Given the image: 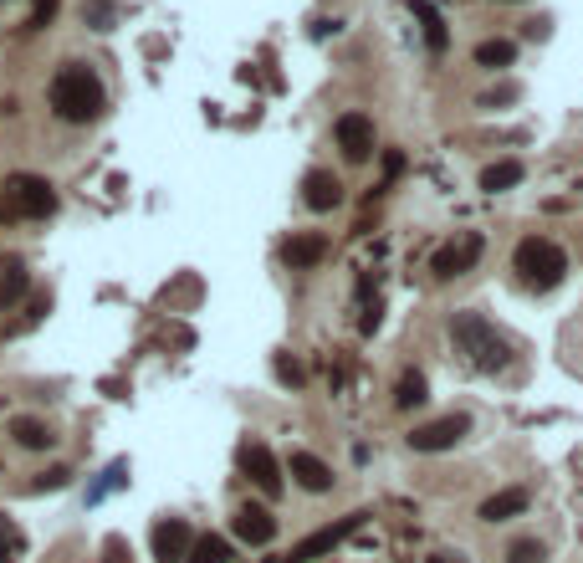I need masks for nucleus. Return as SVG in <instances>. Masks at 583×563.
I'll return each mask as SVG.
<instances>
[{"label": "nucleus", "instance_id": "obj_1", "mask_svg": "<svg viewBox=\"0 0 583 563\" xmlns=\"http://www.w3.org/2000/svg\"><path fill=\"white\" fill-rule=\"evenodd\" d=\"M52 113L62 123H98L103 108H108V93H103V82L87 72L82 62H67L57 77H52Z\"/></svg>", "mask_w": 583, "mask_h": 563}, {"label": "nucleus", "instance_id": "obj_2", "mask_svg": "<svg viewBox=\"0 0 583 563\" xmlns=\"http://www.w3.org/2000/svg\"><path fill=\"white\" fill-rule=\"evenodd\" d=\"M451 343H456V354L481 369V374H502L512 364V343L497 333V323H486L481 313H456L451 318Z\"/></svg>", "mask_w": 583, "mask_h": 563}, {"label": "nucleus", "instance_id": "obj_3", "mask_svg": "<svg viewBox=\"0 0 583 563\" xmlns=\"http://www.w3.org/2000/svg\"><path fill=\"white\" fill-rule=\"evenodd\" d=\"M512 272L522 277L527 292H553L563 277H568V256L558 241L548 236H522L517 251H512Z\"/></svg>", "mask_w": 583, "mask_h": 563}, {"label": "nucleus", "instance_id": "obj_4", "mask_svg": "<svg viewBox=\"0 0 583 563\" xmlns=\"http://www.w3.org/2000/svg\"><path fill=\"white\" fill-rule=\"evenodd\" d=\"M6 210L26 215V221H41V215L57 210V190L41 180V175H11L6 180Z\"/></svg>", "mask_w": 583, "mask_h": 563}, {"label": "nucleus", "instance_id": "obj_5", "mask_svg": "<svg viewBox=\"0 0 583 563\" xmlns=\"http://www.w3.org/2000/svg\"><path fill=\"white\" fill-rule=\"evenodd\" d=\"M466 436H471V415H440V420H430V425H415V430H410V451H420V456L456 451Z\"/></svg>", "mask_w": 583, "mask_h": 563}, {"label": "nucleus", "instance_id": "obj_6", "mask_svg": "<svg viewBox=\"0 0 583 563\" xmlns=\"http://www.w3.org/2000/svg\"><path fill=\"white\" fill-rule=\"evenodd\" d=\"M364 517L369 512H348V517H338L333 528H318V533H307L302 543H292V553L282 558V563H312V558H323V553H333L343 538H353L358 528H364Z\"/></svg>", "mask_w": 583, "mask_h": 563}, {"label": "nucleus", "instance_id": "obj_7", "mask_svg": "<svg viewBox=\"0 0 583 563\" xmlns=\"http://www.w3.org/2000/svg\"><path fill=\"white\" fill-rule=\"evenodd\" d=\"M476 262H481V236H476V231H461L456 241H445V246L430 256V272H435L440 282H451V277L471 272Z\"/></svg>", "mask_w": 583, "mask_h": 563}, {"label": "nucleus", "instance_id": "obj_8", "mask_svg": "<svg viewBox=\"0 0 583 563\" xmlns=\"http://www.w3.org/2000/svg\"><path fill=\"white\" fill-rule=\"evenodd\" d=\"M241 471L251 476V487L261 497H282V466H277V456L266 451L261 441H246L241 446Z\"/></svg>", "mask_w": 583, "mask_h": 563}, {"label": "nucleus", "instance_id": "obj_9", "mask_svg": "<svg viewBox=\"0 0 583 563\" xmlns=\"http://www.w3.org/2000/svg\"><path fill=\"white\" fill-rule=\"evenodd\" d=\"M149 543H154V563H185L195 533H190L185 517H159L154 533H149Z\"/></svg>", "mask_w": 583, "mask_h": 563}, {"label": "nucleus", "instance_id": "obj_10", "mask_svg": "<svg viewBox=\"0 0 583 563\" xmlns=\"http://www.w3.org/2000/svg\"><path fill=\"white\" fill-rule=\"evenodd\" d=\"M333 134H338V149H343L348 164H364L374 154V118L369 113H343L333 123Z\"/></svg>", "mask_w": 583, "mask_h": 563}, {"label": "nucleus", "instance_id": "obj_11", "mask_svg": "<svg viewBox=\"0 0 583 563\" xmlns=\"http://www.w3.org/2000/svg\"><path fill=\"white\" fill-rule=\"evenodd\" d=\"M231 533L246 548H266V543L277 538V517H272V507H261V502H241L236 517H231Z\"/></svg>", "mask_w": 583, "mask_h": 563}, {"label": "nucleus", "instance_id": "obj_12", "mask_svg": "<svg viewBox=\"0 0 583 563\" xmlns=\"http://www.w3.org/2000/svg\"><path fill=\"white\" fill-rule=\"evenodd\" d=\"M287 471H292V482L302 487V492H312V497H323V492H333V466L323 461V456H312V451H292L287 456Z\"/></svg>", "mask_w": 583, "mask_h": 563}, {"label": "nucleus", "instance_id": "obj_13", "mask_svg": "<svg viewBox=\"0 0 583 563\" xmlns=\"http://www.w3.org/2000/svg\"><path fill=\"white\" fill-rule=\"evenodd\" d=\"M323 256H328V236H323V231H292V236L282 241V262H287L292 272L318 267Z\"/></svg>", "mask_w": 583, "mask_h": 563}, {"label": "nucleus", "instance_id": "obj_14", "mask_svg": "<svg viewBox=\"0 0 583 563\" xmlns=\"http://www.w3.org/2000/svg\"><path fill=\"white\" fill-rule=\"evenodd\" d=\"M302 205L307 210H338L343 205V185L333 169H307L302 175Z\"/></svg>", "mask_w": 583, "mask_h": 563}, {"label": "nucleus", "instance_id": "obj_15", "mask_svg": "<svg viewBox=\"0 0 583 563\" xmlns=\"http://www.w3.org/2000/svg\"><path fill=\"white\" fill-rule=\"evenodd\" d=\"M527 502H532L527 487H507V492H497V497H486L476 517H481V523H507V517H522V512H527Z\"/></svg>", "mask_w": 583, "mask_h": 563}, {"label": "nucleus", "instance_id": "obj_16", "mask_svg": "<svg viewBox=\"0 0 583 563\" xmlns=\"http://www.w3.org/2000/svg\"><path fill=\"white\" fill-rule=\"evenodd\" d=\"M26 287H31L26 262H21V256H6V262H0V313H11L16 302L26 297Z\"/></svg>", "mask_w": 583, "mask_h": 563}, {"label": "nucleus", "instance_id": "obj_17", "mask_svg": "<svg viewBox=\"0 0 583 563\" xmlns=\"http://www.w3.org/2000/svg\"><path fill=\"white\" fill-rule=\"evenodd\" d=\"M11 436H16L21 451H52L57 446V430L47 420H36V415H16L11 420Z\"/></svg>", "mask_w": 583, "mask_h": 563}, {"label": "nucleus", "instance_id": "obj_18", "mask_svg": "<svg viewBox=\"0 0 583 563\" xmlns=\"http://www.w3.org/2000/svg\"><path fill=\"white\" fill-rule=\"evenodd\" d=\"M410 11H415V21H420V31H425V47H430V52H445V47H451V31H445V21H440V11L430 6V0H410Z\"/></svg>", "mask_w": 583, "mask_h": 563}, {"label": "nucleus", "instance_id": "obj_19", "mask_svg": "<svg viewBox=\"0 0 583 563\" xmlns=\"http://www.w3.org/2000/svg\"><path fill=\"white\" fill-rule=\"evenodd\" d=\"M425 400H430V379L420 369H405V374H399V384H394V405L399 410H420Z\"/></svg>", "mask_w": 583, "mask_h": 563}, {"label": "nucleus", "instance_id": "obj_20", "mask_svg": "<svg viewBox=\"0 0 583 563\" xmlns=\"http://www.w3.org/2000/svg\"><path fill=\"white\" fill-rule=\"evenodd\" d=\"M231 558H236L231 538L205 533V538H195V543H190V558H185V563H231Z\"/></svg>", "mask_w": 583, "mask_h": 563}, {"label": "nucleus", "instance_id": "obj_21", "mask_svg": "<svg viewBox=\"0 0 583 563\" xmlns=\"http://www.w3.org/2000/svg\"><path fill=\"white\" fill-rule=\"evenodd\" d=\"M512 62H517V41H507V36H491V41H481V47H476V67L502 72Z\"/></svg>", "mask_w": 583, "mask_h": 563}, {"label": "nucleus", "instance_id": "obj_22", "mask_svg": "<svg viewBox=\"0 0 583 563\" xmlns=\"http://www.w3.org/2000/svg\"><path fill=\"white\" fill-rule=\"evenodd\" d=\"M512 185H522V164H517V159H502V164H486V169H481V190H486V195H502V190H512Z\"/></svg>", "mask_w": 583, "mask_h": 563}, {"label": "nucleus", "instance_id": "obj_23", "mask_svg": "<svg viewBox=\"0 0 583 563\" xmlns=\"http://www.w3.org/2000/svg\"><path fill=\"white\" fill-rule=\"evenodd\" d=\"M548 558V548L537 543V538H517L512 548H507V563H543Z\"/></svg>", "mask_w": 583, "mask_h": 563}, {"label": "nucleus", "instance_id": "obj_24", "mask_svg": "<svg viewBox=\"0 0 583 563\" xmlns=\"http://www.w3.org/2000/svg\"><path fill=\"white\" fill-rule=\"evenodd\" d=\"M277 379H282V384H292V389H302V384H307V369H302L297 359L277 354Z\"/></svg>", "mask_w": 583, "mask_h": 563}, {"label": "nucleus", "instance_id": "obj_25", "mask_svg": "<svg viewBox=\"0 0 583 563\" xmlns=\"http://www.w3.org/2000/svg\"><path fill=\"white\" fill-rule=\"evenodd\" d=\"M67 482H72V471H67V466H52V471H41L31 487H36V492H57V487H67Z\"/></svg>", "mask_w": 583, "mask_h": 563}, {"label": "nucleus", "instance_id": "obj_26", "mask_svg": "<svg viewBox=\"0 0 583 563\" xmlns=\"http://www.w3.org/2000/svg\"><path fill=\"white\" fill-rule=\"evenodd\" d=\"M98 563H128V543L113 533V538L103 543V558H98Z\"/></svg>", "mask_w": 583, "mask_h": 563}, {"label": "nucleus", "instance_id": "obj_27", "mask_svg": "<svg viewBox=\"0 0 583 563\" xmlns=\"http://www.w3.org/2000/svg\"><path fill=\"white\" fill-rule=\"evenodd\" d=\"M52 11H57V0H36V11H31V26H47V21H52Z\"/></svg>", "mask_w": 583, "mask_h": 563}, {"label": "nucleus", "instance_id": "obj_28", "mask_svg": "<svg viewBox=\"0 0 583 563\" xmlns=\"http://www.w3.org/2000/svg\"><path fill=\"white\" fill-rule=\"evenodd\" d=\"M11 558V538H6V528H0V563Z\"/></svg>", "mask_w": 583, "mask_h": 563}, {"label": "nucleus", "instance_id": "obj_29", "mask_svg": "<svg viewBox=\"0 0 583 563\" xmlns=\"http://www.w3.org/2000/svg\"><path fill=\"white\" fill-rule=\"evenodd\" d=\"M430 563H451V553H435V558H430Z\"/></svg>", "mask_w": 583, "mask_h": 563}, {"label": "nucleus", "instance_id": "obj_30", "mask_svg": "<svg viewBox=\"0 0 583 563\" xmlns=\"http://www.w3.org/2000/svg\"><path fill=\"white\" fill-rule=\"evenodd\" d=\"M272 563H282V558H272Z\"/></svg>", "mask_w": 583, "mask_h": 563}]
</instances>
